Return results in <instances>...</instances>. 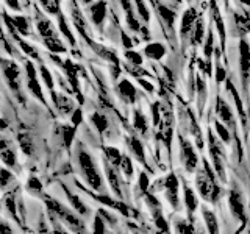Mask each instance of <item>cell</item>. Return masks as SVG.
<instances>
[{
    "mask_svg": "<svg viewBox=\"0 0 250 234\" xmlns=\"http://www.w3.org/2000/svg\"><path fill=\"white\" fill-rule=\"evenodd\" d=\"M44 203L47 209H49L60 222H62V225H66L70 231H74L75 234H88L86 233L84 222L75 213L67 209L64 205H61L60 201H57L52 197H47V195H44Z\"/></svg>",
    "mask_w": 250,
    "mask_h": 234,
    "instance_id": "7a4b0ae2",
    "label": "cell"
},
{
    "mask_svg": "<svg viewBox=\"0 0 250 234\" xmlns=\"http://www.w3.org/2000/svg\"><path fill=\"white\" fill-rule=\"evenodd\" d=\"M247 234H250V230H249V233H247Z\"/></svg>",
    "mask_w": 250,
    "mask_h": 234,
    "instance_id": "03108f58",
    "label": "cell"
},
{
    "mask_svg": "<svg viewBox=\"0 0 250 234\" xmlns=\"http://www.w3.org/2000/svg\"><path fill=\"white\" fill-rule=\"evenodd\" d=\"M70 13H72V19H74V23H75L77 30L80 31L83 38H86V25H84V19H83L82 13L78 11L77 5H74V0H70Z\"/></svg>",
    "mask_w": 250,
    "mask_h": 234,
    "instance_id": "cb8c5ba5",
    "label": "cell"
},
{
    "mask_svg": "<svg viewBox=\"0 0 250 234\" xmlns=\"http://www.w3.org/2000/svg\"><path fill=\"white\" fill-rule=\"evenodd\" d=\"M53 103L57 105L60 114H62V116H67V114L75 111L72 100H70L69 97H66V96H62V94H60V96H58V94L53 92Z\"/></svg>",
    "mask_w": 250,
    "mask_h": 234,
    "instance_id": "e0dca14e",
    "label": "cell"
},
{
    "mask_svg": "<svg viewBox=\"0 0 250 234\" xmlns=\"http://www.w3.org/2000/svg\"><path fill=\"white\" fill-rule=\"evenodd\" d=\"M0 156H2V161H3L5 166L11 167V169L18 167L16 155H14V152H13V148L8 147V144H6V140H5V139L0 140Z\"/></svg>",
    "mask_w": 250,
    "mask_h": 234,
    "instance_id": "ac0fdd59",
    "label": "cell"
},
{
    "mask_svg": "<svg viewBox=\"0 0 250 234\" xmlns=\"http://www.w3.org/2000/svg\"><path fill=\"white\" fill-rule=\"evenodd\" d=\"M55 5H57V6H60V0H55Z\"/></svg>",
    "mask_w": 250,
    "mask_h": 234,
    "instance_id": "6125c7cd",
    "label": "cell"
},
{
    "mask_svg": "<svg viewBox=\"0 0 250 234\" xmlns=\"http://www.w3.org/2000/svg\"><path fill=\"white\" fill-rule=\"evenodd\" d=\"M133 125H135V128L141 133V135H146L147 133V119L146 116L135 109V113H133Z\"/></svg>",
    "mask_w": 250,
    "mask_h": 234,
    "instance_id": "83f0119b",
    "label": "cell"
},
{
    "mask_svg": "<svg viewBox=\"0 0 250 234\" xmlns=\"http://www.w3.org/2000/svg\"><path fill=\"white\" fill-rule=\"evenodd\" d=\"M152 113H153V125L155 127H158L161 119H160V103H155L152 105Z\"/></svg>",
    "mask_w": 250,
    "mask_h": 234,
    "instance_id": "816d5d0a",
    "label": "cell"
},
{
    "mask_svg": "<svg viewBox=\"0 0 250 234\" xmlns=\"http://www.w3.org/2000/svg\"><path fill=\"white\" fill-rule=\"evenodd\" d=\"M214 19H216V25H217V30H219V36H221V42L224 44L225 42V31H224V22H222V18L221 14H219L217 8L214 6Z\"/></svg>",
    "mask_w": 250,
    "mask_h": 234,
    "instance_id": "ee69618b",
    "label": "cell"
},
{
    "mask_svg": "<svg viewBox=\"0 0 250 234\" xmlns=\"http://www.w3.org/2000/svg\"><path fill=\"white\" fill-rule=\"evenodd\" d=\"M5 3L11 8L14 11H21V5H19V0H5Z\"/></svg>",
    "mask_w": 250,
    "mask_h": 234,
    "instance_id": "11a10c76",
    "label": "cell"
},
{
    "mask_svg": "<svg viewBox=\"0 0 250 234\" xmlns=\"http://www.w3.org/2000/svg\"><path fill=\"white\" fill-rule=\"evenodd\" d=\"M239 2H242L244 5H250V0H239Z\"/></svg>",
    "mask_w": 250,
    "mask_h": 234,
    "instance_id": "94428289",
    "label": "cell"
},
{
    "mask_svg": "<svg viewBox=\"0 0 250 234\" xmlns=\"http://www.w3.org/2000/svg\"><path fill=\"white\" fill-rule=\"evenodd\" d=\"M19 45L22 47V50H23V52L30 55V57H33V58H39V55H38V53H36L33 49H31V45H28L27 42H22V41H19Z\"/></svg>",
    "mask_w": 250,
    "mask_h": 234,
    "instance_id": "db71d44e",
    "label": "cell"
},
{
    "mask_svg": "<svg viewBox=\"0 0 250 234\" xmlns=\"http://www.w3.org/2000/svg\"><path fill=\"white\" fill-rule=\"evenodd\" d=\"M125 58H127L133 66H141V64H143V57H141L138 52L128 50L127 53H125Z\"/></svg>",
    "mask_w": 250,
    "mask_h": 234,
    "instance_id": "f6af8a7d",
    "label": "cell"
},
{
    "mask_svg": "<svg viewBox=\"0 0 250 234\" xmlns=\"http://www.w3.org/2000/svg\"><path fill=\"white\" fill-rule=\"evenodd\" d=\"M175 233L177 234H195L194 233V226L189 220H183V218H177L175 223Z\"/></svg>",
    "mask_w": 250,
    "mask_h": 234,
    "instance_id": "f546056e",
    "label": "cell"
},
{
    "mask_svg": "<svg viewBox=\"0 0 250 234\" xmlns=\"http://www.w3.org/2000/svg\"><path fill=\"white\" fill-rule=\"evenodd\" d=\"M203 38V22L197 20V25H195V35H194V42L199 44Z\"/></svg>",
    "mask_w": 250,
    "mask_h": 234,
    "instance_id": "681fc988",
    "label": "cell"
},
{
    "mask_svg": "<svg viewBox=\"0 0 250 234\" xmlns=\"http://www.w3.org/2000/svg\"><path fill=\"white\" fill-rule=\"evenodd\" d=\"M135 3H136V6H138V14H139L141 18H143V20L147 23L148 20H150V13H148L147 6L144 5L143 0H135Z\"/></svg>",
    "mask_w": 250,
    "mask_h": 234,
    "instance_id": "b9f144b4",
    "label": "cell"
},
{
    "mask_svg": "<svg viewBox=\"0 0 250 234\" xmlns=\"http://www.w3.org/2000/svg\"><path fill=\"white\" fill-rule=\"evenodd\" d=\"M19 142L22 145L23 153L31 155V152H33V144L30 142V136L28 135H19Z\"/></svg>",
    "mask_w": 250,
    "mask_h": 234,
    "instance_id": "60d3db41",
    "label": "cell"
},
{
    "mask_svg": "<svg viewBox=\"0 0 250 234\" xmlns=\"http://www.w3.org/2000/svg\"><path fill=\"white\" fill-rule=\"evenodd\" d=\"M45 47L49 49L50 52H57V53H61V52H64V45L61 44V41L58 38H52V39H45L44 41Z\"/></svg>",
    "mask_w": 250,
    "mask_h": 234,
    "instance_id": "836d02e7",
    "label": "cell"
},
{
    "mask_svg": "<svg viewBox=\"0 0 250 234\" xmlns=\"http://www.w3.org/2000/svg\"><path fill=\"white\" fill-rule=\"evenodd\" d=\"M39 70H41V77H42V80H44L45 86L53 92V86H55V84H53V78H52L50 70L47 69L45 66H41V67H39Z\"/></svg>",
    "mask_w": 250,
    "mask_h": 234,
    "instance_id": "f35d334b",
    "label": "cell"
},
{
    "mask_svg": "<svg viewBox=\"0 0 250 234\" xmlns=\"http://www.w3.org/2000/svg\"><path fill=\"white\" fill-rule=\"evenodd\" d=\"M91 120H92L94 127L97 128V131L100 133V135L106 131V128H108V120H106V117L102 114V113H94L91 116Z\"/></svg>",
    "mask_w": 250,
    "mask_h": 234,
    "instance_id": "1f68e13d",
    "label": "cell"
},
{
    "mask_svg": "<svg viewBox=\"0 0 250 234\" xmlns=\"http://www.w3.org/2000/svg\"><path fill=\"white\" fill-rule=\"evenodd\" d=\"M94 195V198L99 200L100 203H104V205H108L109 208H113V209H117V211H121L122 214L125 215H130V208L127 205H124V203L121 201H114V200H109L106 195H96V194H92Z\"/></svg>",
    "mask_w": 250,
    "mask_h": 234,
    "instance_id": "7402d4cb",
    "label": "cell"
},
{
    "mask_svg": "<svg viewBox=\"0 0 250 234\" xmlns=\"http://www.w3.org/2000/svg\"><path fill=\"white\" fill-rule=\"evenodd\" d=\"M61 133H62V140H64V147L69 148L72 147V142L75 139V133H77V128L74 125H64V127L61 128Z\"/></svg>",
    "mask_w": 250,
    "mask_h": 234,
    "instance_id": "4316f807",
    "label": "cell"
},
{
    "mask_svg": "<svg viewBox=\"0 0 250 234\" xmlns=\"http://www.w3.org/2000/svg\"><path fill=\"white\" fill-rule=\"evenodd\" d=\"M175 2H177V3H182V0H175Z\"/></svg>",
    "mask_w": 250,
    "mask_h": 234,
    "instance_id": "be15d7a7",
    "label": "cell"
},
{
    "mask_svg": "<svg viewBox=\"0 0 250 234\" xmlns=\"http://www.w3.org/2000/svg\"><path fill=\"white\" fill-rule=\"evenodd\" d=\"M106 16V3L104 0H99L97 3H94L91 6V19L96 25H102Z\"/></svg>",
    "mask_w": 250,
    "mask_h": 234,
    "instance_id": "ffe728a7",
    "label": "cell"
},
{
    "mask_svg": "<svg viewBox=\"0 0 250 234\" xmlns=\"http://www.w3.org/2000/svg\"><path fill=\"white\" fill-rule=\"evenodd\" d=\"M77 162H78V169H80L82 175L84 178L86 184H88L92 191H100V187L104 186V178H102L100 172L97 169V164L83 147H80L77 150Z\"/></svg>",
    "mask_w": 250,
    "mask_h": 234,
    "instance_id": "3957f363",
    "label": "cell"
},
{
    "mask_svg": "<svg viewBox=\"0 0 250 234\" xmlns=\"http://www.w3.org/2000/svg\"><path fill=\"white\" fill-rule=\"evenodd\" d=\"M214 127H216V133H217V137L222 140L224 144H230L231 140V135H230V130L225 127V125L221 120H216L214 122Z\"/></svg>",
    "mask_w": 250,
    "mask_h": 234,
    "instance_id": "4dcf8cb0",
    "label": "cell"
},
{
    "mask_svg": "<svg viewBox=\"0 0 250 234\" xmlns=\"http://www.w3.org/2000/svg\"><path fill=\"white\" fill-rule=\"evenodd\" d=\"M202 169L197 170V176H195V187L200 194V197L207 201L217 203L221 197V186L216 181V175L213 174L209 162L203 159Z\"/></svg>",
    "mask_w": 250,
    "mask_h": 234,
    "instance_id": "6da1fadb",
    "label": "cell"
},
{
    "mask_svg": "<svg viewBox=\"0 0 250 234\" xmlns=\"http://www.w3.org/2000/svg\"><path fill=\"white\" fill-rule=\"evenodd\" d=\"M183 200H185V206L188 211V217H189V222L194 220V214L199 208V198L195 192L192 191V187H189L186 183L183 184Z\"/></svg>",
    "mask_w": 250,
    "mask_h": 234,
    "instance_id": "7c38bea8",
    "label": "cell"
},
{
    "mask_svg": "<svg viewBox=\"0 0 250 234\" xmlns=\"http://www.w3.org/2000/svg\"><path fill=\"white\" fill-rule=\"evenodd\" d=\"M229 91H230V94H231L233 98H234V103H236V106H238V113H239V116H241V123H242V127H244V130H246V128H247V122H246L244 108H242V101H241V98H239V96H238L236 89H234L233 83H230V81H229Z\"/></svg>",
    "mask_w": 250,
    "mask_h": 234,
    "instance_id": "484cf974",
    "label": "cell"
},
{
    "mask_svg": "<svg viewBox=\"0 0 250 234\" xmlns=\"http://www.w3.org/2000/svg\"><path fill=\"white\" fill-rule=\"evenodd\" d=\"M202 215H203V222L207 225L208 234H221V230H219V222L217 217L211 209H208L207 206L202 208Z\"/></svg>",
    "mask_w": 250,
    "mask_h": 234,
    "instance_id": "2e32d148",
    "label": "cell"
},
{
    "mask_svg": "<svg viewBox=\"0 0 250 234\" xmlns=\"http://www.w3.org/2000/svg\"><path fill=\"white\" fill-rule=\"evenodd\" d=\"M178 144H180V159L183 162L185 170L188 174H194L199 164L197 153H195L192 144L189 140H186L182 135H178Z\"/></svg>",
    "mask_w": 250,
    "mask_h": 234,
    "instance_id": "8992f818",
    "label": "cell"
},
{
    "mask_svg": "<svg viewBox=\"0 0 250 234\" xmlns=\"http://www.w3.org/2000/svg\"><path fill=\"white\" fill-rule=\"evenodd\" d=\"M216 114L219 117V120L224 122V125L229 130L233 131V135L238 137L236 131H238V127H236V122H234V116H233V111L230 109L229 103L222 98V97H217L216 100Z\"/></svg>",
    "mask_w": 250,
    "mask_h": 234,
    "instance_id": "ba28073f",
    "label": "cell"
},
{
    "mask_svg": "<svg viewBox=\"0 0 250 234\" xmlns=\"http://www.w3.org/2000/svg\"><path fill=\"white\" fill-rule=\"evenodd\" d=\"M27 191L31 192V194H35V195L41 194L42 192V184H41V181H39L36 176H31L28 179V183H27Z\"/></svg>",
    "mask_w": 250,
    "mask_h": 234,
    "instance_id": "74e56055",
    "label": "cell"
},
{
    "mask_svg": "<svg viewBox=\"0 0 250 234\" xmlns=\"http://www.w3.org/2000/svg\"><path fill=\"white\" fill-rule=\"evenodd\" d=\"M0 175H2V189H5V187L8 186V183L14 179V176L8 169H2V174H0Z\"/></svg>",
    "mask_w": 250,
    "mask_h": 234,
    "instance_id": "c3c4849f",
    "label": "cell"
},
{
    "mask_svg": "<svg viewBox=\"0 0 250 234\" xmlns=\"http://www.w3.org/2000/svg\"><path fill=\"white\" fill-rule=\"evenodd\" d=\"M70 122H72V125L75 128L83 122V113H82L80 108H75V111L72 113V117H70Z\"/></svg>",
    "mask_w": 250,
    "mask_h": 234,
    "instance_id": "7dc6e473",
    "label": "cell"
},
{
    "mask_svg": "<svg viewBox=\"0 0 250 234\" xmlns=\"http://www.w3.org/2000/svg\"><path fill=\"white\" fill-rule=\"evenodd\" d=\"M229 208L233 217L239 220L241 223L247 222V211H246V201L244 195H242L241 189L236 186H233L229 191Z\"/></svg>",
    "mask_w": 250,
    "mask_h": 234,
    "instance_id": "5b68a950",
    "label": "cell"
},
{
    "mask_svg": "<svg viewBox=\"0 0 250 234\" xmlns=\"http://www.w3.org/2000/svg\"><path fill=\"white\" fill-rule=\"evenodd\" d=\"M195 18H197V13H195L194 8H191V10H188V11L183 14V19H182V33H183V35L189 33V31L192 30L194 22H197V20H195Z\"/></svg>",
    "mask_w": 250,
    "mask_h": 234,
    "instance_id": "d4e9b609",
    "label": "cell"
},
{
    "mask_svg": "<svg viewBox=\"0 0 250 234\" xmlns=\"http://www.w3.org/2000/svg\"><path fill=\"white\" fill-rule=\"evenodd\" d=\"M119 94L125 98V101H128V103H135V101H136V96H138L136 88L128 80H121Z\"/></svg>",
    "mask_w": 250,
    "mask_h": 234,
    "instance_id": "44dd1931",
    "label": "cell"
},
{
    "mask_svg": "<svg viewBox=\"0 0 250 234\" xmlns=\"http://www.w3.org/2000/svg\"><path fill=\"white\" fill-rule=\"evenodd\" d=\"M2 69H3V75L10 83V88L19 94V84H18V78H19V67L14 64L13 61H2Z\"/></svg>",
    "mask_w": 250,
    "mask_h": 234,
    "instance_id": "4fadbf2b",
    "label": "cell"
},
{
    "mask_svg": "<svg viewBox=\"0 0 250 234\" xmlns=\"http://www.w3.org/2000/svg\"><path fill=\"white\" fill-rule=\"evenodd\" d=\"M127 144H128V148H130V152L131 155L135 156V159L139 161L143 166H147L146 164V152H144V145L143 142L136 137V136H130L127 139Z\"/></svg>",
    "mask_w": 250,
    "mask_h": 234,
    "instance_id": "9a60e30c",
    "label": "cell"
},
{
    "mask_svg": "<svg viewBox=\"0 0 250 234\" xmlns=\"http://www.w3.org/2000/svg\"><path fill=\"white\" fill-rule=\"evenodd\" d=\"M11 22H13V25L19 30L21 35H23V36H28L30 35V31H28V22H27L25 18H21V16H19V18H13Z\"/></svg>",
    "mask_w": 250,
    "mask_h": 234,
    "instance_id": "d6a6232c",
    "label": "cell"
},
{
    "mask_svg": "<svg viewBox=\"0 0 250 234\" xmlns=\"http://www.w3.org/2000/svg\"><path fill=\"white\" fill-rule=\"evenodd\" d=\"M213 42H214L213 33H209V35H208V39H207V44H205V57H207V64H208V67L211 66V55H213Z\"/></svg>",
    "mask_w": 250,
    "mask_h": 234,
    "instance_id": "7bdbcfd3",
    "label": "cell"
},
{
    "mask_svg": "<svg viewBox=\"0 0 250 234\" xmlns=\"http://www.w3.org/2000/svg\"><path fill=\"white\" fill-rule=\"evenodd\" d=\"M84 2H86V3H88V2H91V0H84Z\"/></svg>",
    "mask_w": 250,
    "mask_h": 234,
    "instance_id": "e7e4bbea",
    "label": "cell"
},
{
    "mask_svg": "<svg viewBox=\"0 0 250 234\" xmlns=\"http://www.w3.org/2000/svg\"><path fill=\"white\" fill-rule=\"evenodd\" d=\"M122 41H124V45H125V49H131V47H133V44H131V41H130V39H128V36L127 35H122Z\"/></svg>",
    "mask_w": 250,
    "mask_h": 234,
    "instance_id": "91938a15",
    "label": "cell"
},
{
    "mask_svg": "<svg viewBox=\"0 0 250 234\" xmlns=\"http://www.w3.org/2000/svg\"><path fill=\"white\" fill-rule=\"evenodd\" d=\"M139 83L143 84V88H144L146 91H148V92H153V86H152L150 83H148V81H144V80H141V78H139Z\"/></svg>",
    "mask_w": 250,
    "mask_h": 234,
    "instance_id": "680465c9",
    "label": "cell"
},
{
    "mask_svg": "<svg viewBox=\"0 0 250 234\" xmlns=\"http://www.w3.org/2000/svg\"><path fill=\"white\" fill-rule=\"evenodd\" d=\"M27 86H28V91L33 94L36 98H39L45 103V98H44V94H42V89H41V84H39V80H38V75H36V69L33 66V62H27Z\"/></svg>",
    "mask_w": 250,
    "mask_h": 234,
    "instance_id": "30bf717a",
    "label": "cell"
},
{
    "mask_svg": "<svg viewBox=\"0 0 250 234\" xmlns=\"http://www.w3.org/2000/svg\"><path fill=\"white\" fill-rule=\"evenodd\" d=\"M60 222V220H58ZM58 222H55V230H53V234H69L64 228H62V226L58 223Z\"/></svg>",
    "mask_w": 250,
    "mask_h": 234,
    "instance_id": "6f0895ef",
    "label": "cell"
},
{
    "mask_svg": "<svg viewBox=\"0 0 250 234\" xmlns=\"http://www.w3.org/2000/svg\"><path fill=\"white\" fill-rule=\"evenodd\" d=\"M144 53H146V57H148L150 59L158 61V59H161L164 57V55H166V47H164L163 44H160V42H153V44H148L146 47Z\"/></svg>",
    "mask_w": 250,
    "mask_h": 234,
    "instance_id": "603a6c76",
    "label": "cell"
},
{
    "mask_svg": "<svg viewBox=\"0 0 250 234\" xmlns=\"http://www.w3.org/2000/svg\"><path fill=\"white\" fill-rule=\"evenodd\" d=\"M117 167H114L111 162H109L106 158L104 159V170L106 174V178H108V184L111 187V191L116 194L117 198H122V189H121V181L119 178H117V172H116Z\"/></svg>",
    "mask_w": 250,
    "mask_h": 234,
    "instance_id": "8fae6325",
    "label": "cell"
},
{
    "mask_svg": "<svg viewBox=\"0 0 250 234\" xmlns=\"http://www.w3.org/2000/svg\"><path fill=\"white\" fill-rule=\"evenodd\" d=\"M60 30H61V33L64 35V38L70 42V45H75V38L72 36V33H70V30L67 27V22L61 14H60Z\"/></svg>",
    "mask_w": 250,
    "mask_h": 234,
    "instance_id": "d590c367",
    "label": "cell"
},
{
    "mask_svg": "<svg viewBox=\"0 0 250 234\" xmlns=\"http://www.w3.org/2000/svg\"><path fill=\"white\" fill-rule=\"evenodd\" d=\"M36 19H38L36 25H38L39 33L42 36V41H45V39H52V38H58L57 31H55V28L52 27V23L45 18H42V16H36Z\"/></svg>",
    "mask_w": 250,
    "mask_h": 234,
    "instance_id": "d6986e66",
    "label": "cell"
},
{
    "mask_svg": "<svg viewBox=\"0 0 250 234\" xmlns=\"http://www.w3.org/2000/svg\"><path fill=\"white\" fill-rule=\"evenodd\" d=\"M122 153L117 150L116 147H106L105 148V158L113 164L114 167H119L121 166V161H122Z\"/></svg>",
    "mask_w": 250,
    "mask_h": 234,
    "instance_id": "f1b7e54d",
    "label": "cell"
},
{
    "mask_svg": "<svg viewBox=\"0 0 250 234\" xmlns=\"http://www.w3.org/2000/svg\"><path fill=\"white\" fill-rule=\"evenodd\" d=\"M239 69H241L242 84H244V92L247 94V83L250 75V45L244 39L239 42Z\"/></svg>",
    "mask_w": 250,
    "mask_h": 234,
    "instance_id": "9c48e42d",
    "label": "cell"
},
{
    "mask_svg": "<svg viewBox=\"0 0 250 234\" xmlns=\"http://www.w3.org/2000/svg\"><path fill=\"white\" fill-rule=\"evenodd\" d=\"M225 78H227V72L221 67V64H217L216 66V81L222 83V81H225Z\"/></svg>",
    "mask_w": 250,
    "mask_h": 234,
    "instance_id": "f5cc1de1",
    "label": "cell"
},
{
    "mask_svg": "<svg viewBox=\"0 0 250 234\" xmlns=\"http://www.w3.org/2000/svg\"><path fill=\"white\" fill-rule=\"evenodd\" d=\"M61 187H62V191L66 192V197H67V200H69V203H70V206H72V209L75 211V213H77L78 215H82V217H86V215H88V214H89V209L86 208V205L80 200V197L70 192V191L67 189V186H66V184H61Z\"/></svg>",
    "mask_w": 250,
    "mask_h": 234,
    "instance_id": "5bb4252c",
    "label": "cell"
},
{
    "mask_svg": "<svg viewBox=\"0 0 250 234\" xmlns=\"http://www.w3.org/2000/svg\"><path fill=\"white\" fill-rule=\"evenodd\" d=\"M94 234H105V222L99 214L94 218Z\"/></svg>",
    "mask_w": 250,
    "mask_h": 234,
    "instance_id": "bcb514c9",
    "label": "cell"
},
{
    "mask_svg": "<svg viewBox=\"0 0 250 234\" xmlns=\"http://www.w3.org/2000/svg\"><path fill=\"white\" fill-rule=\"evenodd\" d=\"M41 2V5L45 8V11H49V13H57L58 11V6L55 5L52 0H39Z\"/></svg>",
    "mask_w": 250,
    "mask_h": 234,
    "instance_id": "f907efd6",
    "label": "cell"
},
{
    "mask_svg": "<svg viewBox=\"0 0 250 234\" xmlns=\"http://www.w3.org/2000/svg\"><path fill=\"white\" fill-rule=\"evenodd\" d=\"M0 234H13V228H10L6 220L2 222V226H0Z\"/></svg>",
    "mask_w": 250,
    "mask_h": 234,
    "instance_id": "9f6ffc18",
    "label": "cell"
},
{
    "mask_svg": "<svg viewBox=\"0 0 250 234\" xmlns=\"http://www.w3.org/2000/svg\"><path fill=\"white\" fill-rule=\"evenodd\" d=\"M161 183H163L161 189L164 191V195H166V200L169 201V205L175 211H178L180 206H182V203H180V195H178V186L180 184H178L177 175L169 174Z\"/></svg>",
    "mask_w": 250,
    "mask_h": 234,
    "instance_id": "52a82bcc",
    "label": "cell"
},
{
    "mask_svg": "<svg viewBox=\"0 0 250 234\" xmlns=\"http://www.w3.org/2000/svg\"><path fill=\"white\" fill-rule=\"evenodd\" d=\"M119 169L124 172V175L127 176V178H131L133 176V162L130 159V156H127V155L122 156V161H121Z\"/></svg>",
    "mask_w": 250,
    "mask_h": 234,
    "instance_id": "e575fe53",
    "label": "cell"
},
{
    "mask_svg": "<svg viewBox=\"0 0 250 234\" xmlns=\"http://www.w3.org/2000/svg\"><path fill=\"white\" fill-rule=\"evenodd\" d=\"M138 187H139V191L143 192L144 195L148 192V187H150V181H148V176H147L146 172H141V174H139Z\"/></svg>",
    "mask_w": 250,
    "mask_h": 234,
    "instance_id": "ab89813d",
    "label": "cell"
},
{
    "mask_svg": "<svg viewBox=\"0 0 250 234\" xmlns=\"http://www.w3.org/2000/svg\"><path fill=\"white\" fill-rule=\"evenodd\" d=\"M160 14L164 18V20H166V23H167V27H169V28H170L172 25H174L175 11L169 10V8H167V6H164V5H160Z\"/></svg>",
    "mask_w": 250,
    "mask_h": 234,
    "instance_id": "8d00e7d4",
    "label": "cell"
},
{
    "mask_svg": "<svg viewBox=\"0 0 250 234\" xmlns=\"http://www.w3.org/2000/svg\"><path fill=\"white\" fill-rule=\"evenodd\" d=\"M222 140H219L213 131H208V147H209V156H211V162H213V169L216 172L217 178L221 179L222 183L227 181V174H225V167H224V147H222Z\"/></svg>",
    "mask_w": 250,
    "mask_h": 234,
    "instance_id": "277c9868",
    "label": "cell"
}]
</instances>
